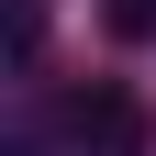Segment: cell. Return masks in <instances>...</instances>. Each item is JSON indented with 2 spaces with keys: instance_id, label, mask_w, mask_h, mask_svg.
Returning a JSON list of instances; mask_svg holds the SVG:
<instances>
[{
  "instance_id": "1",
  "label": "cell",
  "mask_w": 156,
  "mask_h": 156,
  "mask_svg": "<svg viewBox=\"0 0 156 156\" xmlns=\"http://www.w3.org/2000/svg\"><path fill=\"white\" fill-rule=\"evenodd\" d=\"M67 156H145V101H134L123 78L67 89Z\"/></svg>"
},
{
  "instance_id": "2",
  "label": "cell",
  "mask_w": 156,
  "mask_h": 156,
  "mask_svg": "<svg viewBox=\"0 0 156 156\" xmlns=\"http://www.w3.org/2000/svg\"><path fill=\"white\" fill-rule=\"evenodd\" d=\"M112 34H156V0H112Z\"/></svg>"
}]
</instances>
